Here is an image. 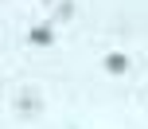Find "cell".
<instances>
[{
    "instance_id": "cell-3",
    "label": "cell",
    "mask_w": 148,
    "mask_h": 129,
    "mask_svg": "<svg viewBox=\"0 0 148 129\" xmlns=\"http://www.w3.org/2000/svg\"><path fill=\"white\" fill-rule=\"evenodd\" d=\"M31 43H39V47L55 43V28H35V31H31Z\"/></svg>"
},
{
    "instance_id": "cell-2",
    "label": "cell",
    "mask_w": 148,
    "mask_h": 129,
    "mask_svg": "<svg viewBox=\"0 0 148 129\" xmlns=\"http://www.w3.org/2000/svg\"><path fill=\"white\" fill-rule=\"evenodd\" d=\"M105 70H109V75H125V70H129V59H125V55H117V51L105 55Z\"/></svg>"
},
{
    "instance_id": "cell-1",
    "label": "cell",
    "mask_w": 148,
    "mask_h": 129,
    "mask_svg": "<svg viewBox=\"0 0 148 129\" xmlns=\"http://www.w3.org/2000/svg\"><path fill=\"white\" fill-rule=\"evenodd\" d=\"M39 110H43L39 94H35V90H20V98H16V114H20V117H35Z\"/></svg>"
}]
</instances>
